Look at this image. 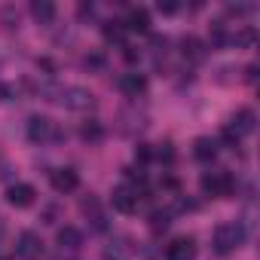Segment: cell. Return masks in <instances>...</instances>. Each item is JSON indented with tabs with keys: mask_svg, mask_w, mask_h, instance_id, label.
<instances>
[{
	"mask_svg": "<svg viewBox=\"0 0 260 260\" xmlns=\"http://www.w3.org/2000/svg\"><path fill=\"white\" fill-rule=\"evenodd\" d=\"M242 239H245V233H242V226H239V223H220V226L214 230V236H211L214 254H220V257L233 254V251L242 245Z\"/></svg>",
	"mask_w": 260,
	"mask_h": 260,
	"instance_id": "cell-1",
	"label": "cell"
},
{
	"mask_svg": "<svg viewBox=\"0 0 260 260\" xmlns=\"http://www.w3.org/2000/svg\"><path fill=\"white\" fill-rule=\"evenodd\" d=\"M202 190L208 196H230L236 190V181H233L230 172H211V175L202 178Z\"/></svg>",
	"mask_w": 260,
	"mask_h": 260,
	"instance_id": "cell-2",
	"label": "cell"
},
{
	"mask_svg": "<svg viewBox=\"0 0 260 260\" xmlns=\"http://www.w3.org/2000/svg\"><path fill=\"white\" fill-rule=\"evenodd\" d=\"M16 254H19L22 260H40V257H43V242H40V236H37V233H31V230L19 233Z\"/></svg>",
	"mask_w": 260,
	"mask_h": 260,
	"instance_id": "cell-3",
	"label": "cell"
},
{
	"mask_svg": "<svg viewBox=\"0 0 260 260\" xmlns=\"http://www.w3.org/2000/svg\"><path fill=\"white\" fill-rule=\"evenodd\" d=\"M166 260H196V242L190 236H178L166 245Z\"/></svg>",
	"mask_w": 260,
	"mask_h": 260,
	"instance_id": "cell-4",
	"label": "cell"
},
{
	"mask_svg": "<svg viewBox=\"0 0 260 260\" xmlns=\"http://www.w3.org/2000/svg\"><path fill=\"white\" fill-rule=\"evenodd\" d=\"M110 202H113V208H116V211L132 214V211H138V190H132V187H116Z\"/></svg>",
	"mask_w": 260,
	"mask_h": 260,
	"instance_id": "cell-5",
	"label": "cell"
},
{
	"mask_svg": "<svg viewBox=\"0 0 260 260\" xmlns=\"http://www.w3.org/2000/svg\"><path fill=\"white\" fill-rule=\"evenodd\" d=\"M28 138H31L34 144H46V141L52 138V119H46V116H31V119H28Z\"/></svg>",
	"mask_w": 260,
	"mask_h": 260,
	"instance_id": "cell-6",
	"label": "cell"
},
{
	"mask_svg": "<svg viewBox=\"0 0 260 260\" xmlns=\"http://www.w3.org/2000/svg\"><path fill=\"white\" fill-rule=\"evenodd\" d=\"M34 187L31 184H13L10 190H7V202L10 205H16V208H28L31 202H34Z\"/></svg>",
	"mask_w": 260,
	"mask_h": 260,
	"instance_id": "cell-7",
	"label": "cell"
},
{
	"mask_svg": "<svg viewBox=\"0 0 260 260\" xmlns=\"http://www.w3.org/2000/svg\"><path fill=\"white\" fill-rule=\"evenodd\" d=\"M52 187L58 193H74L80 187V175L74 169H58V172H52Z\"/></svg>",
	"mask_w": 260,
	"mask_h": 260,
	"instance_id": "cell-8",
	"label": "cell"
},
{
	"mask_svg": "<svg viewBox=\"0 0 260 260\" xmlns=\"http://www.w3.org/2000/svg\"><path fill=\"white\" fill-rule=\"evenodd\" d=\"M61 101L68 104V107H74V110H86V107H92V95L86 92V89H61Z\"/></svg>",
	"mask_w": 260,
	"mask_h": 260,
	"instance_id": "cell-9",
	"label": "cell"
},
{
	"mask_svg": "<svg viewBox=\"0 0 260 260\" xmlns=\"http://www.w3.org/2000/svg\"><path fill=\"white\" fill-rule=\"evenodd\" d=\"M119 89H122L125 95L138 98V95H144V89H147V80H144V74H122V80H119Z\"/></svg>",
	"mask_w": 260,
	"mask_h": 260,
	"instance_id": "cell-10",
	"label": "cell"
},
{
	"mask_svg": "<svg viewBox=\"0 0 260 260\" xmlns=\"http://www.w3.org/2000/svg\"><path fill=\"white\" fill-rule=\"evenodd\" d=\"M125 28H128V31H138V34H144V31L150 28V13H147L144 7L132 10V13H128V19H125Z\"/></svg>",
	"mask_w": 260,
	"mask_h": 260,
	"instance_id": "cell-11",
	"label": "cell"
},
{
	"mask_svg": "<svg viewBox=\"0 0 260 260\" xmlns=\"http://www.w3.org/2000/svg\"><path fill=\"white\" fill-rule=\"evenodd\" d=\"M193 156H196L199 162H211V159L217 156V141H211V138H196Z\"/></svg>",
	"mask_w": 260,
	"mask_h": 260,
	"instance_id": "cell-12",
	"label": "cell"
},
{
	"mask_svg": "<svg viewBox=\"0 0 260 260\" xmlns=\"http://www.w3.org/2000/svg\"><path fill=\"white\" fill-rule=\"evenodd\" d=\"M58 245L68 248V251H77V248L83 245V233H80L77 226H61V230H58Z\"/></svg>",
	"mask_w": 260,
	"mask_h": 260,
	"instance_id": "cell-13",
	"label": "cell"
},
{
	"mask_svg": "<svg viewBox=\"0 0 260 260\" xmlns=\"http://www.w3.org/2000/svg\"><path fill=\"white\" fill-rule=\"evenodd\" d=\"M31 13H34V19H37L40 25H49V22L55 19V4H49V0H34V4H31Z\"/></svg>",
	"mask_w": 260,
	"mask_h": 260,
	"instance_id": "cell-14",
	"label": "cell"
},
{
	"mask_svg": "<svg viewBox=\"0 0 260 260\" xmlns=\"http://www.w3.org/2000/svg\"><path fill=\"white\" fill-rule=\"evenodd\" d=\"M80 135H83L86 141H101V138H104V128H101V122H98V119H89V122H83Z\"/></svg>",
	"mask_w": 260,
	"mask_h": 260,
	"instance_id": "cell-15",
	"label": "cell"
},
{
	"mask_svg": "<svg viewBox=\"0 0 260 260\" xmlns=\"http://www.w3.org/2000/svg\"><path fill=\"white\" fill-rule=\"evenodd\" d=\"M181 46H184V55H190V58H196V61H199V58L205 55V52H202V43H199L196 37H187V40H184Z\"/></svg>",
	"mask_w": 260,
	"mask_h": 260,
	"instance_id": "cell-16",
	"label": "cell"
},
{
	"mask_svg": "<svg viewBox=\"0 0 260 260\" xmlns=\"http://www.w3.org/2000/svg\"><path fill=\"white\" fill-rule=\"evenodd\" d=\"M150 226H153V230H166V226H169V214H166V211H153V214H150Z\"/></svg>",
	"mask_w": 260,
	"mask_h": 260,
	"instance_id": "cell-17",
	"label": "cell"
},
{
	"mask_svg": "<svg viewBox=\"0 0 260 260\" xmlns=\"http://www.w3.org/2000/svg\"><path fill=\"white\" fill-rule=\"evenodd\" d=\"M150 156H153V153H150V150H147V147H141V150H138V153H135V159H141V162H147V159H150Z\"/></svg>",
	"mask_w": 260,
	"mask_h": 260,
	"instance_id": "cell-18",
	"label": "cell"
},
{
	"mask_svg": "<svg viewBox=\"0 0 260 260\" xmlns=\"http://www.w3.org/2000/svg\"><path fill=\"white\" fill-rule=\"evenodd\" d=\"M10 95H13V89H10V86H4V83H0V101H7Z\"/></svg>",
	"mask_w": 260,
	"mask_h": 260,
	"instance_id": "cell-19",
	"label": "cell"
},
{
	"mask_svg": "<svg viewBox=\"0 0 260 260\" xmlns=\"http://www.w3.org/2000/svg\"><path fill=\"white\" fill-rule=\"evenodd\" d=\"M178 10V4H159V13H175Z\"/></svg>",
	"mask_w": 260,
	"mask_h": 260,
	"instance_id": "cell-20",
	"label": "cell"
},
{
	"mask_svg": "<svg viewBox=\"0 0 260 260\" xmlns=\"http://www.w3.org/2000/svg\"><path fill=\"white\" fill-rule=\"evenodd\" d=\"M4 233H7V223H4V217H0V239H4Z\"/></svg>",
	"mask_w": 260,
	"mask_h": 260,
	"instance_id": "cell-21",
	"label": "cell"
},
{
	"mask_svg": "<svg viewBox=\"0 0 260 260\" xmlns=\"http://www.w3.org/2000/svg\"><path fill=\"white\" fill-rule=\"evenodd\" d=\"M0 260H10V257H0Z\"/></svg>",
	"mask_w": 260,
	"mask_h": 260,
	"instance_id": "cell-22",
	"label": "cell"
}]
</instances>
